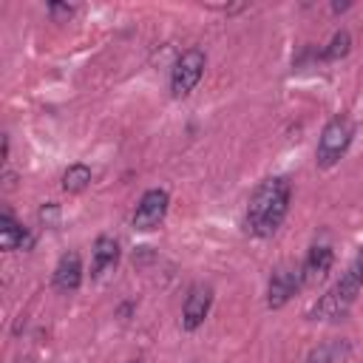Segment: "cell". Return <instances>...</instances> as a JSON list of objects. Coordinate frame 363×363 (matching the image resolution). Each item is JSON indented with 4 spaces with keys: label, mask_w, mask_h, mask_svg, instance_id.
Returning a JSON list of instances; mask_svg holds the SVG:
<instances>
[{
    "label": "cell",
    "mask_w": 363,
    "mask_h": 363,
    "mask_svg": "<svg viewBox=\"0 0 363 363\" xmlns=\"http://www.w3.org/2000/svg\"><path fill=\"white\" fill-rule=\"evenodd\" d=\"M289 196H292V190L284 176L264 179L247 204V230L258 238L272 235L289 210Z\"/></svg>",
    "instance_id": "obj_1"
},
{
    "label": "cell",
    "mask_w": 363,
    "mask_h": 363,
    "mask_svg": "<svg viewBox=\"0 0 363 363\" xmlns=\"http://www.w3.org/2000/svg\"><path fill=\"white\" fill-rule=\"evenodd\" d=\"M352 136H354V125L349 116H335L326 122V128L320 130V139H318V150H315V162L318 167H332L352 145Z\"/></svg>",
    "instance_id": "obj_2"
},
{
    "label": "cell",
    "mask_w": 363,
    "mask_h": 363,
    "mask_svg": "<svg viewBox=\"0 0 363 363\" xmlns=\"http://www.w3.org/2000/svg\"><path fill=\"white\" fill-rule=\"evenodd\" d=\"M360 286H363V281H357V278L346 269V275H343L326 295H320V301L312 306L309 318H312V320H332V318H340V315L352 306V301H354V295L360 292Z\"/></svg>",
    "instance_id": "obj_3"
},
{
    "label": "cell",
    "mask_w": 363,
    "mask_h": 363,
    "mask_svg": "<svg viewBox=\"0 0 363 363\" xmlns=\"http://www.w3.org/2000/svg\"><path fill=\"white\" fill-rule=\"evenodd\" d=\"M204 65H207L204 51H201V48H187V51L176 60V65H173V74H170V94H173V96H187V94L199 85V79H201V74H204Z\"/></svg>",
    "instance_id": "obj_4"
},
{
    "label": "cell",
    "mask_w": 363,
    "mask_h": 363,
    "mask_svg": "<svg viewBox=\"0 0 363 363\" xmlns=\"http://www.w3.org/2000/svg\"><path fill=\"white\" fill-rule=\"evenodd\" d=\"M303 286V275H301V267H278L269 278V286H267V306L269 309H281L298 289Z\"/></svg>",
    "instance_id": "obj_5"
},
{
    "label": "cell",
    "mask_w": 363,
    "mask_h": 363,
    "mask_svg": "<svg viewBox=\"0 0 363 363\" xmlns=\"http://www.w3.org/2000/svg\"><path fill=\"white\" fill-rule=\"evenodd\" d=\"M167 204H170L167 190H159V187L147 190V193L139 199V204H136L133 227H136V230H153V227H159L162 218H164V213H167Z\"/></svg>",
    "instance_id": "obj_6"
},
{
    "label": "cell",
    "mask_w": 363,
    "mask_h": 363,
    "mask_svg": "<svg viewBox=\"0 0 363 363\" xmlns=\"http://www.w3.org/2000/svg\"><path fill=\"white\" fill-rule=\"evenodd\" d=\"M210 303H213V289L207 284H193L184 298V306H182V326L187 332L199 329L210 312Z\"/></svg>",
    "instance_id": "obj_7"
},
{
    "label": "cell",
    "mask_w": 363,
    "mask_h": 363,
    "mask_svg": "<svg viewBox=\"0 0 363 363\" xmlns=\"http://www.w3.org/2000/svg\"><path fill=\"white\" fill-rule=\"evenodd\" d=\"M332 261H335V252L329 250V247H312L309 250V255H306V261L301 264V275H303V284L309 286V284H318V281H323L326 278V272L332 269Z\"/></svg>",
    "instance_id": "obj_8"
},
{
    "label": "cell",
    "mask_w": 363,
    "mask_h": 363,
    "mask_svg": "<svg viewBox=\"0 0 363 363\" xmlns=\"http://www.w3.org/2000/svg\"><path fill=\"white\" fill-rule=\"evenodd\" d=\"M116 261H119V244H116V238L99 235L96 244H94V255H91V275L94 278L105 275L108 269L116 267Z\"/></svg>",
    "instance_id": "obj_9"
},
{
    "label": "cell",
    "mask_w": 363,
    "mask_h": 363,
    "mask_svg": "<svg viewBox=\"0 0 363 363\" xmlns=\"http://www.w3.org/2000/svg\"><path fill=\"white\" fill-rule=\"evenodd\" d=\"M82 281V261L77 252H65L54 269V286L60 292H74Z\"/></svg>",
    "instance_id": "obj_10"
},
{
    "label": "cell",
    "mask_w": 363,
    "mask_h": 363,
    "mask_svg": "<svg viewBox=\"0 0 363 363\" xmlns=\"http://www.w3.org/2000/svg\"><path fill=\"white\" fill-rule=\"evenodd\" d=\"M20 244H28V233L11 216H0V247L3 250H17Z\"/></svg>",
    "instance_id": "obj_11"
},
{
    "label": "cell",
    "mask_w": 363,
    "mask_h": 363,
    "mask_svg": "<svg viewBox=\"0 0 363 363\" xmlns=\"http://www.w3.org/2000/svg\"><path fill=\"white\" fill-rule=\"evenodd\" d=\"M88 184H91V167H85V164H71L62 173V190H68V193H82Z\"/></svg>",
    "instance_id": "obj_12"
},
{
    "label": "cell",
    "mask_w": 363,
    "mask_h": 363,
    "mask_svg": "<svg viewBox=\"0 0 363 363\" xmlns=\"http://www.w3.org/2000/svg\"><path fill=\"white\" fill-rule=\"evenodd\" d=\"M349 48H352V37H349V31H335V37L329 40V45L320 51V57L323 60H340V57H346L349 54Z\"/></svg>",
    "instance_id": "obj_13"
},
{
    "label": "cell",
    "mask_w": 363,
    "mask_h": 363,
    "mask_svg": "<svg viewBox=\"0 0 363 363\" xmlns=\"http://www.w3.org/2000/svg\"><path fill=\"white\" fill-rule=\"evenodd\" d=\"M306 363H335V349L332 346H318L306 354Z\"/></svg>",
    "instance_id": "obj_14"
},
{
    "label": "cell",
    "mask_w": 363,
    "mask_h": 363,
    "mask_svg": "<svg viewBox=\"0 0 363 363\" xmlns=\"http://www.w3.org/2000/svg\"><path fill=\"white\" fill-rule=\"evenodd\" d=\"M48 11H51V17H54L57 23H62V20L74 17V6H65V3H51V6H48Z\"/></svg>",
    "instance_id": "obj_15"
},
{
    "label": "cell",
    "mask_w": 363,
    "mask_h": 363,
    "mask_svg": "<svg viewBox=\"0 0 363 363\" xmlns=\"http://www.w3.org/2000/svg\"><path fill=\"white\" fill-rule=\"evenodd\" d=\"M349 272L357 278V281H363V250L354 255V261H352V267H349Z\"/></svg>",
    "instance_id": "obj_16"
},
{
    "label": "cell",
    "mask_w": 363,
    "mask_h": 363,
    "mask_svg": "<svg viewBox=\"0 0 363 363\" xmlns=\"http://www.w3.org/2000/svg\"><path fill=\"white\" fill-rule=\"evenodd\" d=\"M343 9H349V3H332V11H343Z\"/></svg>",
    "instance_id": "obj_17"
},
{
    "label": "cell",
    "mask_w": 363,
    "mask_h": 363,
    "mask_svg": "<svg viewBox=\"0 0 363 363\" xmlns=\"http://www.w3.org/2000/svg\"><path fill=\"white\" fill-rule=\"evenodd\" d=\"M14 363H31V357H17Z\"/></svg>",
    "instance_id": "obj_18"
}]
</instances>
